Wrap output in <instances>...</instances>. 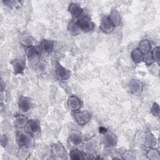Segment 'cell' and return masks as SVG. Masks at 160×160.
Instances as JSON below:
<instances>
[{
    "instance_id": "ffe728a7",
    "label": "cell",
    "mask_w": 160,
    "mask_h": 160,
    "mask_svg": "<svg viewBox=\"0 0 160 160\" xmlns=\"http://www.w3.org/2000/svg\"><path fill=\"white\" fill-rule=\"evenodd\" d=\"M52 150L53 153L59 157L63 156L65 152V150H64L63 146L59 143L54 144L52 146Z\"/></svg>"
},
{
    "instance_id": "cb8c5ba5",
    "label": "cell",
    "mask_w": 160,
    "mask_h": 160,
    "mask_svg": "<svg viewBox=\"0 0 160 160\" xmlns=\"http://www.w3.org/2000/svg\"><path fill=\"white\" fill-rule=\"evenodd\" d=\"M71 141L74 144H79L81 142V138L79 136V134L76 133H72L71 134L70 136Z\"/></svg>"
},
{
    "instance_id": "4316f807",
    "label": "cell",
    "mask_w": 160,
    "mask_h": 160,
    "mask_svg": "<svg viewBox=\"0 0 160 160\" xmlns=\"http://www.w3.org/2000/svg\"><path fill=\"white\" fill-rule=\"evenodd\" d=\"M151 112L154 116H158L159 113V105L157 103H154L151 108Z\"/></svg>"
},
{
    "instance_id": "30bf717a",
    "label": "cell",
    "mask_w": 160,
    "mask_h": 160,
    "mask_svg": "<svg viewBox=\"0 0 160 160\" xmlns=\"http://www.w3.org/2000/svg\"><path fill=\"white\" fill-rule=\"evenodd\" d=\"M11 64L13 68L14 72L16 74H22L25 69V65L22 61L19 59H14L11 62Z\"/></svg>"
},
{
    "instance_id": "8992f818",
    "label": "cell",
    "mask_w": 160,
    "mask_h": 160,
    "mask_svg": "<svg viewBox=\"0 0 160 160\" xmlns=\"http://www.w3.org/2000/svg\"><path fill=\"white\" fill-rule=\"evenodd\" d=\"M55 73L59 79L62 80L68 79L70 75V72L58 62L56 65Z\"/></svg>"
},
{
    "instance_id": "277c9868",
    "label": "cell",
    "mask_w": 160,
    "mask_h": 160,
    "mask_svg": "<svg viewBox=\"0 0 160 160\" xmlns=\"http://www.w3.org/2000/svg\"><path fill=\"white\" fill-rule=\"evenodd\" d=\"M99 28L104 33L109 34L113 31L114 26L110 21L108 16H105L101 19Z\"/></svg>"
},
{
    "instance_id": "6da1fadb",
    "label": "cell",
    "mask_w": 160,
    "mask_h": 160,
    "mask_svg": "<svg viewBox=\"0 0 160 160\" xmlns=\"http://www.w3.org/2000/svg\"><path fill=\"white\" fill-rule=\"evenodd\" d=\"M77 24L80 30L88 32L91 31L94 28V24L88 16H83L77 22Z\"/></svg>"
},
{
    "instance_id": "5bb4252c",
    "label": "cell",
    "mask_w": 160,
    "mask_h": 160,
    "mask_svg": "<svg viewBox=\"0 0 160 160\" xmlns=\"http://www.w3.org/2000/svg\"><path fill=\"white\" fill-rule=\"evenodd\" d=\"M28 122V121L24 115L19 114L15 117L14 123L16 126H17L19 128H24L26 126H27Z\"/></svg>"
},
{
    "instance_id": "484cf974",
    "label": "cell",
    "mask_w": 160,
    "mask_h": 160,
    "mask_svg": "<svg viewBox=\"0 0 160 160\" xmlns=\"http://www.w3.org/2000/svg\"><path fill=\"white\" fill-rule=\"evenodd\" d=\"M4 4H6V6H9V8H16L19 4V1H4Z\"/></svg>"
},
{
    "instance_id": "44dd1931",
    "label": "cell",
    "mask_w": 160,
    "mask_h": 160,
    "mask_svg": "<svg viewBox=\"0 0 160 160\" xmlns=\"http://www.w3.org/2000/svg\"><path fill=\"white\" fill-rule=\"evenodd\" d=\"M142 61H143L147 66L151 65L154 61L153 57H152V52H146L144 55H142Z\"/></svg>"
},
{
    "instance_id": "ba28073f",
    "label": "cell",
    "mask_w": 160,
    "mask_h": 160,
    "mask_svg": "<svg viewBox=\"0 0 160 160\" xmlns=\"http://www.w3.org/2000/svg\"><path fill=\"white\" fill-rule=\"evenodd\" d=\"M28 132L31 136L38 134L40 130V126L39 122L35 119H31L28 121L27 124Z\"/></svg>"
},
{
    "instance_id": "e0dca14e",
    "label": "cell",
    "mask_w": 160,
    "mask_h": 160,
    "mask_svg": "<svg viewBox=\"0 0 160 160\" xmlns=\"http://www.w3.org/2000/svg\"><path fill=\"white\" fill-rule=\"evenodd\" d=\"M108 18L110 19V21H111V22L113 24L114 27L119 25V24L121 22V17H120L119 12L117 11L114 10V11H111V12L110 13Z\"/></svg>"
},
{
    "instance_id": "7a4b0ae2",
    "label": "cell",
    "mask_w": 160,
    "mask_h": 160,
    "mask_svg": "<svg viewBox=\"0 0 160 160\" xmlns=\"http://www.w3.org/2000/svg\"><path fill=\"white\" fill-rule=\"evenodd\" d=\"M26 55L29 61L32 64H36L40 59V52L38 49L32 46L29 47L26 51Z\"/></svg>"
},
{
    "instance_id": "9a60e30c",
    "label": "cell",
    "mask_w": 160,
    "mask_h": 160,
    "mask_svg": "<svg viewBox=\"0 0 160 160\" xmlns=\"http://www.w3.org/2000/svg\"><path fill=\"white\" fill-rule=\"evenodd\" d=\"M20 42L24 46H27V47H30L33 46V39L32 38V37L28 34H23L20 37Z\"/></svg>"
},
{
    "instance_id": "7c38bea8",
    "label": "cell",
    "mask_w": 160,
    "mask_h": 160,
    "mask_svg": "<svg viewBox=\"0 0 160 160\" xmlns=\"http://www.w3.org/2000/svg\"><path fill=\"white\" fill-rule=\"evenodd\" d=\"M19 109L23 112H27L31 108V101L26 97H21L18 102Z\"/></svg>"
},
{
    "instance_id": "7402d4cb",
    "label": "cell",
    "mask_w": 160,
    "mask_h": 160,
    "mask_svg": "<svg viewBox=\"0 0 160 160\" xmlns=\"http://www.w3.org/2000/svg\"><path fill=\"white\" fill-rule=\"evenodd\" d=\"M71 158L72 159H83V154L81 151H79L78 149L74 148L71 149L70 152Z\"/></svg>"
},
{
    "instance_id": "52a82bcc",
    "label": "cell",
    "mask_w": 160,
    "mask_h": 160,
    "mask_svg": "<svg viewBox=\"0 0 160 160\" xmlns=\"http://www.w3.org/2000/svg\"><path fill=\"white\" fill-rule=\"evenodd\" d=\"M68 104L69 109L75 112L79 111L81 107V103L79 99L74 96H72L69 98Z\"/></svg>"
},
{
    "instance_id": "83f0119b",
    "label": "cell",
    "mask_w": 160,
    "mask_h": 160,
    "mask_svg": "<svg viewBox=\"0 0 160 160\" xmlns=\"http://www.w3.org/2000/svg\"><path fill=\"white\" fill-rule=\"evenodd\" d=\"M99 131H100L101 133H105V132H107V130H106V129H105L104 128L101 127V128H99Z\"/></svg>"
},
{
    "instance_id": "9c48e42d",
    "label": "cell",
    "mask_w": 160,
    "mask_h": 160,
    "mask_svg": "<svg viewBox=\"0 0 160 160\" xmlns=\"http://www.w3.org/2000/svg\"><path fill=\"white\" fill-rule=\"evenodd\" d=\"M68 10L71 16L74 18L79 17L82 13V9L80 6V5L77 3L71 4L69 6Z\"/></svg>"
},
{
    "instance_id": "3957f363",
    "label": "cell",
    "mask_w": 160,
    "mask_h": 160,
    "mask_svg": "<svg viewBox=\"0 0 160 160\" xmlns=\"http://www.w3.org/2000/svg\"><path fill=\"white\" fill-rule=\"evenodd\" d=\"M74 118L79 124L84 126L91 119V114L87 111H78L74 113Z\"/></svg>"
},
{
    "instance_id": "d6986e66",
    "label": "cell",
    "mask_w": 160,
    "mask_h": 160,
    "mask_svg": "<svg viewBox=\"0 0 160 160\" xmlns=\"http://www.w3.org/2000/svg\"><path fill=\"white\" fill-rule=\"evenodd\" d=\"M151 48V43L148 39H143L139 42V49L144 53L149 52Z\"/></svg>"
},
{
    "instance_id": "ac0fdd59",
    "label": "cell",
    "mask_w": 160,
    "mask_h": 160,
    "mask_svg": "<svg viewBox=\"0 0 160 160\" xmlns=\"http://www.w3.org/2000/svg\"><path fill=\"white\" fill-rule=\"evenodd\" d=\"M131 58L134 63L138 64L142 61V54L139 49H133L131 52Z\"/></svg>"
},
{
    "instance_id": "2e32d148",
    "label": "cell",
    "mask_w": 160,
    "mask_h": 160,
    "mask_svg": "<svg viewBox=\"0 0 160 160\" xmlns=\"http://www.w3.org/2000/svg\"><path fill=\"white\" fill-rule=\"evenodd\" d=\"M41 49L45 52L49 53L53 48V42L48 39H43L41 42Z\"/></svg>"
},
{
    "instance_id": "5b68a950",
    "label": "cell",
    "mask_w": 160,
    "mask_h": 160,
    "mask_svg": "<svg viewBox=\"0 0 160 160\" xmlns=\"http://www.w3.org/2000/svg\"><path fill=\"white\" fill-rule=\"evenodd\" d=\"M31 134L24 131H19L17 134V141L19 146L25 147L31 142Z\"/></svg>"
},
{
    "instance_id": "4fadbf2b",
    "label": "cell",
    "mask_w": 160,
    "mask_h": 160,
    "mask_svg": "<svg viewBox=\"0 0 160 160\" xmlns=\"http://www.w3.org/2000/svg\"><path fill=\"white\" fill-rule=\"evenodd\" d=\"M104 141L106 146L108 147H112L116 145V138L114 134L112 132L106 133L104 138Z\"/></svg>"
},
{
    "instance_id": "8fae6325",
    "label": "cell",
    "mask_w": 160,
    "mask_h": 160,
    "mask_svg": "<svg viewBox=\"0 0 160 160\" xmlns=\"http://www.w3.org/2000/svg\"><path fill=\"white\" fill-rule=\"evenodd\" d=\"M129 89L132 93L134 94H139L142 89V83L138 80H132L129 84Z\"/></svg>"
},
{
    "instance_id": "603a6c76",
    "label": "cell",
    "mask_w": 160,
    "mask_h": 160,
    "mask_svg": "<svg viewBox=\"0 0 160 160\" xmlns=\"http://www.w3.org/2000/svg\"><path fill=\"white\" fill-rule=\"evenodd\" d=\"M68 29L69 32L74 35L77 34L80 31V29L77 24V22H74V21H72L69 23L68 26Z\"/></svg>"
},
{
    "instance_id": "d4e9b609",
    "label": "cell",
    "mask_w": 160,
    "mask_h": 160,
    "mask_svg": "<svg viewBox=\"0 0 160 160\" xmlns=\"http://www.w3.org/2000/svg\"><path fill=\"white\" fill-rule=\"evenodd\" d=\"M152 57L154 59V61L157 62V63L159 64V48L158 46L154 48L152 52Z\"/></svg>"
}]
</instances>
